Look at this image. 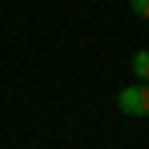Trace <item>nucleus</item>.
Returning <instances> with one entry per match:
<instances>
[{"instance_id": "obj_2", "label": "nucleus", "mask_w": 149, "mask_h": 149, "mask_svg": "<svg viewBox=\"0 0 149 149\" xmlns=\"http://www.w3.org/2000/svg\"><path fill=\"white\" fill-rule=\"evenodd\" d=\"M129 69H133L137 81L149 85V49H137V52H133V56H129Z\"/></svg>"}, {"instance_id": "obj_1", "label": "nucleus", "mask_w": 149, "mask_h": 149, "mask_svg": "<svg viewBox=\"0 0 149 149\" xmlns=\"http://www.w3.org/2000/svg\"><path fill=\"white\" fill-rule=\"evenodd\" d=\"M117 109L125 117H149V85L145 81H133L117 93Z\"/></svg>"}, {"instance_id": "obj_3", "label": "nucleus", "mask_w": 149, "mask_h": 149, "mask_svg": "<svg viewBox=\"0 0 149 149\" xmlns=\"http://www.w3.org/2000/svg\"><path fill=\"white\" fill-rule=\"evenodd\" d=\"M129 12L141 16V20H149V0H129Z\"/></svg>"}]
</instances>
